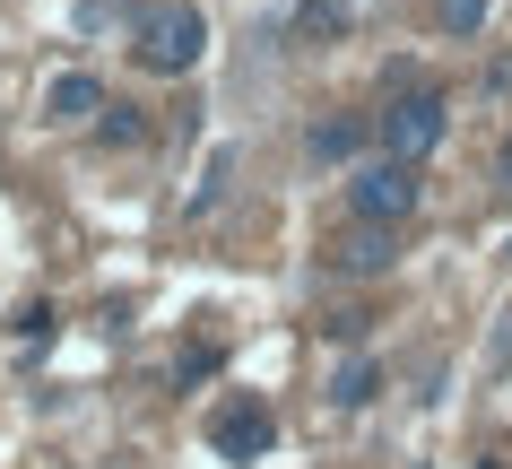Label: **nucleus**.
Here are the masks:
<instances>
[{
  "label": "nucleus",
  "instance_id": "5",
  "mask_svg": "<svg viewBox=\"0 0 512 469\" xmlns=\"http://www.w3.org/2000/svg\"><path fill=\"white\" fill-rule=\"evenodd\" d=\"M44 113H53V122H87V113H105V87L87 79V70H61V79L44 87Z\"/></svg>",
  "mask_w": 512,
  "mask_h": 469
},
{
  "label": "nucleus",
  "instance_id": "8",
  "mask_svg": "<svg viewBox=\"0 0 512 469\" xmlns=\"http://www.w3.org/2000/svg\"><path fill=\"white\" fill-rule=\"evenodd\" d=\"M486 9H495V0H434V27L460 44V35H478V27H486Z\"/></svg>",
  "mask_w": 512,
  "mask_h": 469
},
{
  "label": "nucleus",
  "instance_id": "9",
  "mask_svg": "<svg viewBox=\"0 0 512 469\" xmlns=\"http://www.w3.org/2000/svg\"><path fill=\"white\" fill-rule=\"evenodd\" d=\"M374 365H348V374H339V383H330V400H339V409H365V400H374Z\"/></svg>",
  "mask_w": 512,
  "mask_h": 469
},
{
  "label": "nucleus",
  "instance_id": "6",
  "mask_svg": "<svg viewBox=\"0 0 512 469\" xmlns=\"http://www.w3.org/2000/svg\"><path fill=\"white\" fill-rule=\"evenodd\" d=\"M330 261H339V270H391V226H365V218H356L348 235L330 244Z\"/></svg>",
  "mask_w": 512,
  "mask_h": 469
},
{
  "label": "nucleus",
  "instance_id": "4",
  "mask_svg": "<svg viewBox=\"0 0 512 469\" xmlns=\"http://www.w3.org/2000/svg\"><path fill=\"white\" fill-rule=\"evenodd\" d=\"M270 435H278V417L261 409V400H226V409L209 417V443L226 452V461H261V452H270Z\"/></svg>",
  "mask_w": 512,
  "mask_h": 469
},
{
  "label": "nucleus",
  "instance_id": "10",
  "mask_svg": "<svg viewBox=\"0 0 512 469\" xmlns=\"http://www.w3.org/2000/svg\"><path fill=\"white\" fill-rule=\"evenodd\" d=\"M348 27V0H304V35H339Z\"/></svg>",
  "mask_w": 512,
  "mask_h": 469
},
{
  "label": "nucleus",
  "instance_id": "7",
  "mask_svg": "<svg viewBox=\"0 0 512 469\" xmlns=\"http://www.w3.org/2000/svg\"><path fill=\"white\" fill-rule=\"evenodd\" d=\"M365 148V122L356 113H339V122H313V157H356Z\"/></svg>",
  "mask_w": 512,
  "mask_h": 469
},
{
  "label": "nucleus",
  "instance_id": "2",
  "mask_svg": "<svg viewBox=\"0 0 512 469\" xmlns=\"http://www.w3.org/2000/svg\"><path fill=\"white\" fill-rule=\"evenodd\" d=\"M348 209H356L365 226H400L408 209H417V166H408V157L356 166V183H348Z\"/></svg>",
  "mask_w": 512,
  "mask_h": 469
},
{
  "label": "nucleus",
  "instance_id": "3",
  "mask_svg": "<svg viewBox=\"0 0 512 469\" xmlns=\"http://www.w3.org/2000/svg\"><path fill=\"white\" fill-rule=\"evenodd\" d=\"M382 148H391V157H408V166H417V157H426L434 139H443V96H426V87H408V96H391V105H382Z\"/></svg>",
  "mask_w": 512,
  "mask_h": 469
},
{
  "label": "nucleus",
  "instance_id": "1",
  "mask_svg": "<svg viewBox=\"0 0 512 469\" xmlns=\"http://www.w3.org/2000/svg\"><path fill=\"white\" fill-rule=\"evenodd\" d=\"M200 53H209V18H200V9H148V18H139V61H148L157 79L191 70Z\"/></svg>",
  "mask_w": 512,
  "mask_h": 469
}]
</instances>
